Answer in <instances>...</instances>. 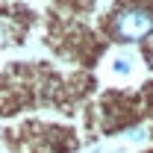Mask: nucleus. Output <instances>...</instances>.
<instances>
[{"label": "nucleus", "instance_id": "obj_1", "mask_svg": "<svg viewBox=\"0 0 153 153\" xmlns=\"http://www.w3.org/2000/svg\"><path fill=\"white\" fill-rule=\"evenodd\" d=\"M112 33H115V38H124V41H138V38L150 36L153 33V12L144 9V6L121 9L115 15Z\"/></svg>", "mask_w": 153, "mask_h": 153}, {"label": "nucleus", "instance_id": "obj_2", "mask_svg": "<svg viewBox=\"0 0 153 153\" xmlns=\"http://www.w3.org/2000/svg\"><path fill=\"white\" fill-rule=\"evenodd\" d=\"M127 138H130L133 144H141V141L147 138V130H144V127H133V130L127 133Z\"/></svg>", "mask_w": 153, "mask_h": 153}, {"label": "nucleus", "instance_id": "obj_3", "mask_svg": "<svg viewBox=\"0 0 153 153\" xmlns=\"http://www.w3.org/2000/svg\"><path fill=\"white\" fill-rule=\"evenodd\" d=\"M115 71L118 74H130V62H115Z\"/></svg>", "mask_w": 153, "mask_h": 153}, {"label": "nucleus", "instance_id": "obj_4", "mask_svg": "<svg viewBox=\"0 0 153 153\" xmlns=\"http://www.w3.org/2000/svg\"><path fill=\"white\" fill-rule=\"evenodd\" d=\"M150 62H153V53H150Z\"/></svg>", "mask_w": 153, "mask_h": 153}]
</instances>
